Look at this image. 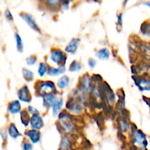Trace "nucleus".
I'll return each mask as SVG.
<instances>
[{
  "mask_svg": "<svg viewBox=\"0 0 150 150\" xmlns=\"http://www.w3.org/2000/svg\"><path fill=\"white\" fill-rule=\"evenodd\" d=\"M59 122L62 128L67 133H74L76 126L73 123L71 117L66 112H62L59 114Z\"/></svg>",
  "mask_w": 150,
  "mask_h": 150,
  "instance_id": "f257e3e1",
  "label": "nucleus"
},
{
  "mask_svg": "<svg viewBox=\"0 0 150 150\" xmlns=\"http://www.w3.org/2000/svg\"><path fill=\"white\" fill-rule=\"evenodd\" d=\"M37 85V91L42 96L54 94L57 91L56 86L52 81H39Z\"/></svg>",
  "mask_w": 150,
  "mask_h": 150,
  "instance_id": "f03ea898",
  "label": "nucleus"
},
{
  "mask_svg": "<svg viewBox=\"0 0 150 150\" xmlns=\"http://www.w3.org/2000/svg\"><path fill=\"white\" fill-rule=\"evenodd\" d=\"M133 144L141 149H146L148 145L147 139L144 133L140 130H135L133 136Z\"/></svg>",
  "mask_w": 150,
  "mask_h": 150,
  "instance_id": "7ed1b4c3",
  "label": "nucleus"
},
{
  "mask_svg": "<svg viewBox=\"0 0 150 150\" xmlns=\"http://www.w3.org/2000/svg\"><path fill=\"white\" fill-rule=\"evenodd\" d=\"M50 59L53 62L57 64L59 67H63L67 60V57L65 54L61 51L60 49L54 48L51 51V54H50Z\"/></svg>",
  "mask_w": 150,
  "mask_h": 150,
  "instance_id": "20e7f679",
  "label": "nucleus"
},
{
  "mask_svg": "<svg viewBox=\"0 0 150 150\" xmlns=\"http://www.w3.org/2000/svg\"><path fill=\"white\" fill-rule=\"evenodd\" d=\"M21 18L32 28L33 30H35V32H38V33H40L41 31L40 29L39 26L38 25L37 22L35 21V20L34 19V18L31 16L30 14L27 13H21L20 14Z\"/></svg>",
  "mask_w": 150,
  "mask_h": 150,
  "instance_id": "39448f33",
  "label": "nucleus"
},
{
  "mask_svg": "<svg viewBox=\"0 0 150 150\" xmlns=\"http://www.w3.org/2000/svg\"><path fill=\"white\" fill-rule=\"evenodd\" d=\"M18 98L21 101H23L24 103H30L32 100V96H31L30 91L27 86L24 85L18 91Z\"/></svg>",
  "mask_w": 150,
  "mask_h": 150,
  "instance_id": "423d86ee",
  "label": "nucleus"
},
{
  "mask_svg": "<svg viewBox=\"0 0 150 150\" xmlns=\"http://www.w3.org/2000/svg\"><path fill=\"white\" fill-rule=\"evenodd\" d=\"M81 105L82 104L77 99H71L70 100L68 101L66 107L71 112L75 113V114H79L82 111Z\"/></svg>",
  "mask_w": 150,
  "mask_h": 150,
  "instance_id": "0eeeda50",
  "label": "nucleus"
},
{
  "mask_svg": "<svg viewBox=\"0 0 150 150\" xmlns=\"http://www.w3.org/2000/svg\"><path fill=\"white\" fill-rule=\"evenodd\" d=\"M30 125L34 130H40L44 125L42 118L39 114H34L30 119Z\"/></svg>",
  "mask_w": 150,
  "mask_h": 150,
  "instance_id": "6e6552de",
  "label": "nucleus"
},
{
  "mask_svg": "<svg viewBox=\"0 0 150 150\" xmlns=\"http://www.w3.org/2000/svg\"><path fill=\"white\" fill-rule=\"evenodd\" d=\"M81 90L83 92H89L92 90V81L88 75L83 76L81 79Z\"/></svg>",
  "mask_w": 150,
  "mask_h": 150,
  "instance_id": "1a4fd4ad",
  "label": "nucleus"
},
{
  "mask_svg": "<svg viewBox=\"0 0 150 150\" xmlns=\"http://www.w3.org/2000/svg\"><path fill=\"white\" fill-rule=\"evenodd\" d=\"M25 135L30 139L33 144H38L40 140V133L38 130H28L25 132Z\"/></svg>",
  "mask_w": 150,
  "mask_h": 150,
  "instance_id": "9d476101",
  "label": "nucleus"
},
{
  "mask_svg": "<svg viewBox=\"0 0 150 150\" xmlns=\"http://www.w3.org/2000/svg\"><path fill=\"white\" fill-rule=\"evenodd\" d=\"M80 42V39L79 38H73L71 40L68 45L65 47V51L69 53V54H74L77 51L79 44Z\"/></svg>",
  "mask_w": 150,
  "mask_h": 150,
  "instance_id": "9b49d317",
  "label": "nucleus"
},
{
  "mask_svg": "<svg viewBox=\"0 0 150 150\" xmlns=\"http://www.w3.org/2000/svg\"><path fill=\"white\" fill-rule=\"evenodd\" d=\"M21 105L18 100H13L8 105V111L11 114H16L21 112Z\"/></svg>",
  "mask_w": 150,
  "mask_h": 150,
  "instance_id": "f8f14e48",
  "label": "nucleus"
},
{
  "mask_svg": "<svg viewBox=\"0 0 150 150\" xmlns=\"http://www.w3.org/2000/svg\"><path fill=\"white\" fill-rule=\"evenodd\" d=\"M136 85L142 91H150V79H141L136 81Z\"/></svg>",
  "mask_w": 150,
  "mask_h": 150,
  "instance_id": "ddd939ff",
  "label": "nucleus"
},
{
  "mask_svg": "<svg viewBox=\"0 0 150 150\" xmlns=\"http://www.w3.org/2000/svg\"><path fill=\"white\" fill-rule=\"evenodd\" d=\"M43 98V103L45 106H47L48 108H52L54 104L55 103L57 100V98L54 94H51V95H47L42 96Z\"/></svg>",
  "mask_w": 150,
  "mask_h": 150,
  "instance_id": "4468645a",
  "label": "nucleus"
},
{
  "mask_svg": "<svg viewBox=\"0 0 150 150\" xmlns=\"http://www.w3.org/2000/svg\"><path fill=\"white\" fill-rule=\"evenodd\" d=\"M8 134L12 139H16L18 137H21V134L20 132L18 130L17 127H16V125L14 123H11L10 125L8 127Z\"/></svg>",
  "mask_w": 150,
  "mask_h": 150,
  "instance_id": "2eb2a0df",
  "label": "nucleus"
},
{
  "mask_svg": "<svg viewBox=\"0 0 150 150\" xmlns=\"http://www.w3.org/2000/svg\"><path fill=\"white\" fill-rule=\"evenodd\" d=\"M96 57L101 60H107L110 57V51L107 48H103L98 50L95 54Z\"/></svg>",
  "mask_w": 150,
  "mask_h": 150,
  "instance_id": "dca6fc26",
  "label": "nucleus"
},
{
  "mask_svg": "<svg viewBox=\"0 0 150 150\" xmlns=\"http://www.w3.org/2000/svg\"><path fill=\"white\" fill-rule=\"evenodd\" d=\"M65 72V67L64 66L63 67H59L58 68H55L54 67H49L48 69V75L50 76H57L60 74H62Z\"/></svg>",
  "mask_w": 150,
  "mask_h": 150,
  "instance_id": "f3484780",
  "label": "nucleus"
},
{
  "mask_svg": "<svg viewBox=\"0 0 150 150\" xmlns=\"http://www.w3.org/2000/svg\"><path fill=\"white\" fill-rule=\"evenodd\" d=\"M63 104H64V101H63L62 98H59L56 100L55 103L52 107V112L54 116H57L59 114L60 111L62 108Z\"/></svg>",
  "mask_w": 150,
  "mask_h": 150,
  "instance_id": "a211bd4d",
  "label": "nucleus"
},
{
  "mask_svg": "<svg viewBox=\"0 0 150 150\" xmlns=\"http://www.w3.org/2000/svg\"><path fill=\"white\" fill-rule=\"evenodd\" d=\"M104 96L106 98V100L110 104H113L115 101V96H114V94L113 93L112 90L109 88V86H108V87H104Z\"/></svg>",
  "mask_w": 150,
  "mask_h": 150,
  "instance_id": "6ab92c4d",
  "label": "nucleus"
},
{
  "mask_svg": "<svg viewBox=\"0 0 150 150\" xmlns=\"http://www.w3.org/2000/svg\"><path fill=\"white\" fill-rule=\"evenodd\" d=\"M69 83H70V79L68 76H63L57 81V86L60 89H65L67 86H68Z\"/></svg>",
  "mask_w": 150,
  "mask_h": 150,
  "instance_id": "aec40b11",
  "label": "nucleus"
},
{
  "mask_svg": "<svg viewBox=\"0 0 150 150\" xmlns=\"http://www.w3.org/2000/svg\"><path fill=\"white\" fill-rule=\"evenodd\" d=\"M71 149V142L68 136H64L62 138L60 143L59 149Z\"/></svg>",
  "mask_w": 150,
  "mask_h": 150,
  "instance_id": "412c9836",
  "label": "nucleus"
},
{
  "mask_svg": "<svg viewBox=\"0 0 150 150\" xmlns=\"http://www.w3.org/2000/svg\"><path fill=\"white\" fill-rule=\"evenodd\" d=\"M141 32L144 36L150 38V20L145 22L142 25Z\"/></svg>",
  "mask_w": 150,
  "mask_h": 150,
  "instance_id": "4be33fe9",
  "label": "nucleus"
},
{
  "mask_svg": "<svg viewBox=\"0 0 150 150\" xmlns=\"http://www.w3.org/2000/svg\"><path fill=\"white\" fill-rule=\"evenodd\" d=\"M15 38L16 41V48L19 53H22L23 51V44L20 35L18 32L15 33Z\"/></svg>",
  "mask_w": 150,
  "mask_h": 150,
  "instance_id": "5701e85b",
  "label": "nucleus"
},
{
  "mask_svg": "<svg viewBox=\"0 0 150 150\" xmlns=\"http://www.w3.org/2000/svg\"><path fill=\"white\" fill-rule=\"evenodd\" d=\"M22 74H23V77L26 81L30 82L34 79V73L31 70H28L26 68L22 69Z\"/></svg>",
  "mask_w": 150,
  "mask_h": 150,
  "instance_id": "b1692460",
  "label": "nucleus"
},
{
  "mask_svg": "<svg viewBox=\"0 0 150 150\" xmlns=\"http://www.w3.org/2000/svg\"><path fill=\"white\" fill-rule=\"evenodd\" d=\"M30 117L29 112L26 111H21V121L24 126H27L30 123Z\"/></svg>",
  "mask_w": 150,
  "mask_h": 150,
  "instance_id": "393cba45",
  "label": "nucleus"
},
{
  "mask_svg": "<svg viewBox=\"0 0 150 150\" xmlns=\"http://www.w3.org/2000/svg\"><path fill=\"white\" fill-rule=\"evenodd\" d=\"M82 68V65L80 62H79L78 61H74L72 62V63L70 64V67H69V70L70 72H77L79 71Z\"/></svg>",
  "mask_w": 150,
  "mask_h": 150,
  "instance_id": "a878e982",
  "label": "nucleus"
},
{
  "mask_svg": "<svg viewBox=\"0 0 150 150\" xmlns=\"http://www.w3.org/2000/svg\"><path fill=\"white\" fill-rule=\"evenodd\" d=\"M48 67L44 62H40L38 67V74L40 77H43L45 73H48Z\"/></svg>",
  "mask_w": 150,
  "mask_h": 150,
  "instance_id": "bb28decb",
  "label": "nucleus"
},
{
  "mask_svg": "<svg viewBox=\"0 0 150 150\" xmlns=\"http://www.w3.org/2000/svg\"><path fill=\"white\" fill-rule=\"evenodd\" d=\"M120 130H122V132H125L127 131V130L129 129V124L125 120H121L120 122Z\"/></svg>",
  "mask_w": 150,
  "mask_h": 150,
  "instance_id": "cd10ccee",
  "label": "nucleus"
},
{
  "mask_svg": "<svg viewBox=\"0 0 150 150\" xmlns=\"http://www.w3.org/2000/svg\"><path fill=\"white\" fill-rule=\"evenodd\" d=\"M37 61H38V59H37L36 56L35 55H31L29 56V57H27L26 62V64L29 66H32L34 64H35L37 63Z\"/></svg>",
  "mask_w": 150,
  "mask_h": 150,
  "instance_id": "c85d7f7f",
  "label": "nucleus"
},
{
  "mask_svg": "<svg viewBox=\"0 0 150 150\" xmlns=\"http://www.w3.org/2000/svg\"><path fill=\"white\" fill-rule=\"evenodd\" d=\"M22 150H33V146L29 142H24L22 144Z\"/></svg>",
  "mask_w": 150,
  "mask_h": 150,
  "instance_id": "c756f323",
  "label": "nucleus"
},
{
  "mask_svg": "<svg viewBox=\"0 0 150 150\" xmlns=\"http://www.w3.org/2000/svg\"><path fill=\"white\" fill-rule=\"evenodd\" d=\"M27 109H28V112L32 114V115H34V114H40V112L38 111V110L36 109L35 108H34V107L32 106V105H29L27 108Z\"/></svg>",
  "mask_w": 150,
  "mask_h": 150,
  "instance_id": "7c9ffc66",
  "label": "nucleus"
},
{
  "mask_svg": "<svg viewBox=\"0 0 150 150\" xmlns=\"http://www.w3.org/2000/svg\"><path fill=\"white\" fill-rule=\"evenodd\" d=\"M4 16H5V18L8 21H13V15H12L11 12L9 10H6L5 12H4Z\"/></svg>",
  "mask_w": 150,
  "mask_h": 150,
  "instance_id": "2f4dec72",
  "label": "nucleus"
},
{
  "mask_svg": "<svg viewBox=\"0 0 150 150\" xmlns=\"http://www.w3.org/2000/svg\"><path fill=\"white\" fill-rule=\"evenodd\" d=\"M88 64H89V66L91 68H94V67H95V66H96L97 62L94 59L89 58V60H88Z\"/></svg>",
  "mask_w": 150,
  "mask_h": 150,
  "instance_id": "473e14b6",
  "label": "nucleus"
},
{
  "mask_svg": "<svg viewBox=\"0 0 150 150\" xmlns=\"http://www.w3.org/2000/svg\"><path fill=\"white\" fill-rule=\"evenodd\" d=\"M117 23L122 26V13H120L117 16Z\"/></svg>",
  "mask_w": 150,
  "mask_h": 150,
  "instance_id": "72a5a7b5",
  "label": "nucleus"
},
{
  "mask_svg": "<svg viewBox=\"0 0 150 150\" xmlns=\"http://www.w3.org/2000/svg\"><path fill=\"white\" fill-rule=\"evenodd\" d=\"M60 6H62V7L64 9H68L69 1H63Z\"/></svg>",
  "mask_w": 150,
  "mask_h": 150,
  "instance_id": "f704fd0d",
  "label": "nucleus"
},
{
  "mask_svg": "<svg viewBox=\"0 0 150 150\" xmlns=\"http://www.w3.org/2000/svg\"><path fill=\"white\" fill-rule=\"evenodd\" d=\"M143 4H144L145 6H146V7H149L150 8V1H144V2H143Z\"/></svg>",
  "mask_w": 150,
  "mask_h": 150,
  "instance_id": "c9c22d12",
  "label": "nucleus"
},
{
  "mask_svg": "<svg viewBox=\"0 0 150 150\" xmlns=\"http://www.w3.org/2000/svg\"><path fill=\"white\" fill-rule=\"evenodd\" d=\"M59 150H71V149H59Z\"/></svg>",
  "mask_w": 150,
  "mask_h": 150,
  "instance_id": "e433bc0d",
  "label": "nucleus"
},
{
  "mask_svg": "<svg viewBox=\"0 0 150 150\" xmlns=\"http://www.w3.org/2000/svg\"><path fill=\"white\" fill-rule=\"evenodd\" d=\"M141 150H147L146 149H141Z\"/></svg>",
  "mask_w": 150,
  "mask_h": 150,
  "instance_id": "4c0bfd02",
  "label": "nucleus"
}]
</instances>
